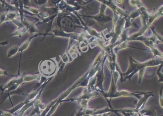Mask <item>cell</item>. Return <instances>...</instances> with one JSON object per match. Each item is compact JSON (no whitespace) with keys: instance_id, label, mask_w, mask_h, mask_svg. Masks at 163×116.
I'll return each instance as SVG.
<instances>
[{"instance_id":"obj_1","label":"cell","mask_w":163,"mask_h":116,"mask_svg":"<svg viewBox=\"0 0 163 116\" xmlns=\"http://www.w3.org/2000/svg\"><path fill=\"white\" fill-rule=\"evenodd\" d=\"M0 116H2L1 115H0Z\"/></svg>"}]
</instances>
